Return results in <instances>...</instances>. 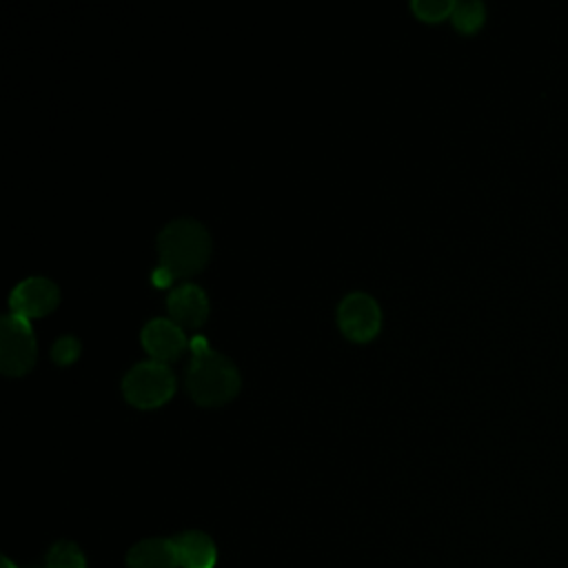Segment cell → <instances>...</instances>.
Masks as SVG:
<instances>
[{
    "label": "cell",
    "instance_id": "cell-15",
    "mask_svg": "<svg viewBox=\"0 0 568 568\" xmlns=\"http://www.w3.org/2000/svg\"><path fill=\"white\" fill-rule=\"evenodd\" d=\"M2 568H18V566H13V561L9 557H2Z\"/></svg>",
    "mask_w": 568,
    "mask_h": 568
},
{
    "label": "cell",
    "instance_id": "cell-10",
    "mask_svg": "<svg viewBox=\"0 0 568 568\" xmlns=\"http://www.w3.org/2000/svg\"><path fill=\"white\" fill-rule=\"evenodd\" d=\"M173 539H142L126 552V568H178Z\"/></svg>",
    "mask_w": 568,
    "mask_h": 568
},
{
    "label": "cell",
    "instance_id": "cell-13",
    "mask_svg": "<svg viewBox=\"0 0 568 568\" xmlns=\"http://www.w3.org/2000/svg\"><path fill=\"white\" fill-rule=\"evenodd\" d=\"M415 16L419 20H426V22H439L444 18H450L453 16V9H455V2H448V0H417L410 4Z\"/></svg>",
    "mask_w": 568,
    "mask_h": 568
},
{
    "label": "cell",
    "instance_id": "cell-4",
    "mask_svg": "<svg viewBox=\"0 0 568 568\" xmlns=\"http://www.w3.org/2000/svg\"><path fill=\"white\" fill-rule=\"evenodd\" d=\"M36 362V337L27 317L9 313L0 324V368L4 375L20 377Z\"/></svg>",
    "mask_w": 568,
    "mask_h": 568
},
{
    "label": "cell",
    "instance_id": "cell-7",
    "mask_svg": "<svg viewBox=\"0 0 568 568\" xmlns=\"http://www.w3.org/2000/svg\"><path fill=\"white\" fill-rule=\"evenodd\" d=\"M142 346L144 351L162 364H169L173 359H178L186 348H189V339L184 335V328L178 326L173 320H162L155 317L151 322L144 324L142 328Z\"/></svg>",
    "mask_w": 568,
    "mask_h": 568
},
{
    "label": "cell",
    "instance_id": "cell-16",
    "mask_svg": "<svg viewBox=\"0 0 568 568\" xmlns=\"http://www.w3.org/2000/svg\"><path fill=\"white\" fill-rule=\"evenodd\" d=\"M31 568H40V566H31Z\"/></svg>",
    "mask_w": 568,
    "mask_h": 568
},
{
    "label": "cell",
    "instance_id": "cell-14",
    "mask_svg": "<svg viewBox=\"0 0 568 568\" xmlns=\"http://www.w3.org/2000/svg\"><path fill=\"white\" fill-rule=\"evenodd\" d=\"M78 355H80V342L71 335H62L51 348V357L58 364H71Z\"/></svg>",
    "mask_w": 568,
    "mask_h": 568
},
{
    "label": "cell",
    "instance_id": "cell-8",
    "mask_svg": "<svg viewBox=\"0 0 568 568\" xmlns=\"http://www.w3.org/2000/svg\"><path fill=\"white\" fill-rule=\"evenodd\" d=\"M169 315L182 328H197L204 324L209 315V300L206 293L195 284H182L171 291L169 300Z\"/></svg>",
    "mask_w": 568,
    "mask_h": 568
},
{
    "label": "cell",
    "instance_id": "cell-3",
    "mask_svg": "<svg viewBox=\"0 0 568 568\" xmlns=\"http://www.w3.org/2000/svg\"><path fill=\"white\" fill-rule=\"evenodd\" d=\"M173 390H175V377L171 368L155 359L135 364L124 375V382H122V393L126 402L142 410L162 406L164 402L171 399Z\"/></svg>",
    "mask_w": 568,
    "mask_h": 568
},
{
    "label": "cell",
    "instance_id": "cell-12",
    "mask_svg": "<svg viewBox=\"0 0 568 568\" xmlns=\"http://www.w3.org/2000/svg\"><path fill=\"white\" fill-rule=\"evenodd\" d=\"M450 20L462 33H473L484 22V4L481 2H455Z\"/></svg>",
    "mask_w": 568,
    "mask_h": 568
},
{
    "label": "cell",
    "instance_id": "cell-6",
    "mask_svg": "<svg viewBox=\"0 0 568 568\" xmlns=\"http://www.w3.org/2000/svg\"><path fill=\"white\" fill-rule=\"evenodd\" d=\"M58 300H60V291L47 277H27L9 295L11 313L22 315L27 320L51 313L58 306Z\"/></svg>",
    "mask_w": 568,
    "mask_h": 568
},
{
    "label": "cell",
    "instance_id": "cell-9",
    "mask_svg": "<svg viewBox=\"0 0 568 568\" xmlns=\"http://www.w3.org/2000/svg\"><path fill=\"white\" fill-rule=\"evenodd\" d=\"M180 568H213L217 550L213 539L202 530H186L173 537Z\"/></svg>",
    "mask_w": 568,
    "mask_h": 568
},
{
    "label": "cell",
    "instance_id": "cell-2",
    "mask_svg": "<svg viewBox=\"0 0 568 568\" xmlns=\"http://www.w3.org/2000/svg\"><path fill=\"white\" fill-rule=\"evenodd\" d=\"M193 359L186 371V390L200 406H222L240 390V373L231 359L206 346L204 337L191 342Z\"/></svg>",
    "mask_w": 568,
    "mask_h": 568
},
{
    "label": "cell",
    "instance_id": "cell-1",
    "mask_svg": "<svg viewBox=\"0 0 568 568\" xmlns=\"http://www.w3.org/2000/svg\"><path fill=\"white\" fill-rule=\"evenodd\" d=\"M160 266L153 273L155 286H169L175 277H189L204 268L211 253V237L195 220H173L158 237Z\"/></svg>",
    "mask_w": 568,
    "mask_h": 568
},
{
    "label": "cell",
    "instance_id": "cell-5",
    "mask_svg": "<svg viewBox=\"0 0 568 568\" xmlns=\"http://www.w3.org/2000/svg\"><path fill=\"white\" fill-rule=\"evenodd\" d=\"M342 333L353 342H368L379 333L382 313L377 302L366 293H351L337 308Z\"/></svg>",
    "mask_w": 568,
    "mask_h": 568
},
{
    "label": "cell",
    "instance_id": "cell-11",
    "mask_svg": "<svg viewBox=\"0 0 568 568\" xmlns=\"http://www.w3.org/2000/svg\"><path fill=\"white\" fill-rule=\"evenodd\" d=\"M44 568H87L82 550L73 541H55L47 552Z\"/></svg>",
    "mask_w": 568,
    "mask_h": 568
}]
</instances>
